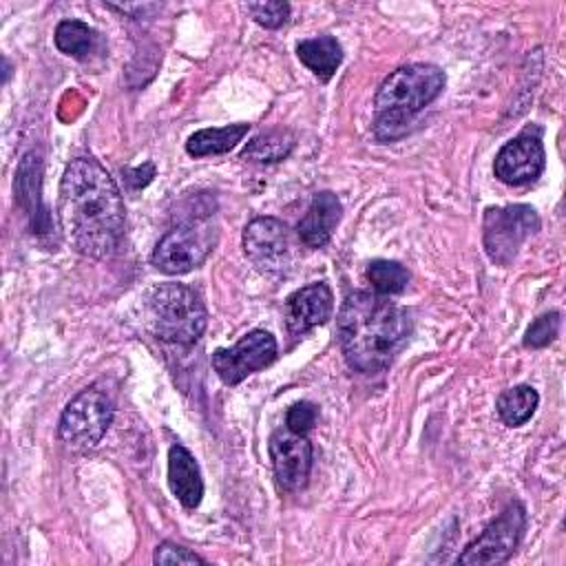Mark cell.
Segmentation results:
<instances>
[{
	"label": "cell",
	"mask_w": 566,
	"mask_h": 566,
	"mask_svg": "<svg viewBox=\"0 0 566 566\" xmlns=\"http://www.w3.org/2000/svg\"><path fill=\"white\" fill-rule=\"evenodd\" d=\"M60 219L75 252L111 256L124 237V201L115 179L93 157L73 159L60 181Z\"/></svg>",
	"instance_id": "cell-1"
},
{
	"label": "cell",
	"mask_w": 566,
	"mask_h": 566,
	"mask_svg": "<svg viewBox=\"0 0 566 566\" xmlns=\"http://www.w3.org/2000/svg\"><path fill=\"white\" fill-rule=\"evenodd\" d=\"M336 332L347 365L360 374H376L389 367L407 343L411 318L387 296L358 290L345 296Z\"/></svg>",
	"instance_id": "cell-2"
},
{
	"label": "cell",
	"mask_w": 566,
	"mask_h": 566,
	"mask_svg": "<svg viewBox=\"0 0 566 566\" xmlns=\"http://www.w3.org/2000/svg\"><path fill=\"white\" fill-rule=\"evenodd\" d=\"M444 86V73L433 64H407L391 71L376 91V135L391 139V128L407 124L411 115L433 102Z\"/></svg>",
	"instance_id": "cell-3"
},
{
	"label": "cell",
	"mask_w": 566,
	"mask_h": 566,
	"mask_svg": "<svg viewBox=\"0 0 566 566\" xmlns=\"http://www.w3.org/2000/svg\"><path fill=\"white\" fill-rule=\"evenodd\" d=\"M146 314L153 334L168 343L190 345L206 325L208 312L195 290L181 283H161L148 292Z\"/></svg>",
	"instance_id": "cell-4"
},
{
	"label": "cell",
	"mask_w": 566,
	"mask_h": 566,
	"mask_svg": "<svg viewBox=\"0 0 566 566\" xmlns=\"http://www.w3.org/2000/svg\"><path fill=\"white\" fill-rule=\"evenodd\" d=\"M113 422V402L97 387L82 389L69 400L60 416V440L77 451L93 449L108 431Z\"/></svg>",
	"instance_id": "cell-5"
},
{
	"label": "cell",
	"mask_w": 566,
	"mask_h": 566,
	"mask_svg": "<svg viewBox=\"0 0 566 566\" xmlns=\"http://www.w3.org/2000/svg\"><path fill=\"white\" fill-rule=\"evenodd\" d=\"M537 230L539 217L535 208L526 203L484 210L482 241L489 259L497 265H509L517 256L522 243Z\"/></svg>",
	"instance_id": "cell-6"
},
{
	"label": "cell",
	"mask_w": 566,
	"mask_h": 566,
	"mask_svg": "<svg viewBox=\"0 0 566 566\" xmlns=\"http://www.w3.org/2000/svg\"><path fill=\"white\" fill-rule=\"evenodd\" d=\"M214 245V232L208 221H186L170 228L155 245L150 261L164 274H186L199 268Z\"/></svg>",
	"instance_id": "cell-7"
},
{
	"label": "cell",
	"mask_w": 566,
	"mask_h": 566,
	"mask_svg": "<svg viewBox=\"0 0 566 566\" xmlns=\"http://www.w3.org/2000/svg\"><path fill=\"white\" fill-rule=\"evenodd\" d=\"M526 528V511L522 502H511L460 555L458 564L497 566L509 562L522 542Z\"/></svg>",
	"instance_id": "cell-8"
},
{
	"label": "cell",
	"mask_w": 566,
	"mask_h": 566,
	"mask_svg": "<svg viewBox=\"0 0 566 566\" xmlns=\"http://www.w3.org/2000/svg\"><path fill=\"white\" fill-rule=\"evenodd\" d=\"M243 252L268 276H283L292 265L287 226L276 217H256L243 230Z\"/></svg>",
	"instance_id": "cell-9"
},
{
	"label": "cell",
	"mask_w": 566,
	"mask_h": 566,
	"mask_svg": "<svg viewBox=\"0 0 566 566\" xmlns=\"http://www.w3.org/2000/svg\"><path fill=\"white\" fill-rule=\"evenodd\" d=\"M276 358V340L265 329L248 332L237 345L212 354V367L226 385H239L250 374L268 367Z\"/></svg>",
	"instance_id": "cell-10"
},
{
	"label": "cell",
	"mask_w": 566,
	"mask_h": 566,
	"mask_svg": "<svg viewBox=\"0 0 566 566\" xmlns=\"http://www.w3.org/2000/svg\"><path fill=\"white\" fill-rule=\"evenodd\" d=\"M270 460L276 482L285 491H301L307 484L312 469V442L303 433H294L287 427L276 429L270 436Z\"/></svg>",
	"instance_id": "cell-11"
},
{
	"label": "cell",
	"mask_w": 566,
	"mask_h": 566,
	"mask_svg": "<svg viewBox=\"0 0 566 566\" xmlns=\"http://www.w3.org/2000/svg\"><path fill=\"white\" fill-rule=\"evenodd\" d=\"M546 166L542 139L528 130L506 142L493 161V172L502 184L524 186L535 181Z\"/></svg>",
	"instance_id": "cell-12"
},
{
	"label": "cell",
	"mask_w": 566,
	"mask_h": 566,
	"mask_svg": "<svg viewBox=\"0 0 566 566\" xmlns=\"http://www.w3.org/2000/svg\"><path fill=\"white\" fill-rule=\"evenodd\" d=\"M334 312V294L325 281L310 283L292 292L285 301V318L292 334H305L307 329L323 325Z\"/></svg>",
	"instance_id": "cell-13"
},
{
	"label": "cell",
	"mask_w": 566,
	"mask_h": 566,
	"mask_svg": "<svg viewBox=\"0 0 566 566\" xmlns=\"http://www.w3.org/2000/svg\"><path fill=\"white\" fill-rule=\"evenodd\" d=\"M340 214H343V206L334 192L329 190L316 192L310 201L307 212L296 226V234L301 243L307 248H323L332 239L340 221Z\"/></svg>",
	"instance_id": "cell-14"
},
{
	"label": "cell",
	"mask_w": 566,
	"mask_h": 566,
	"mask_svg": "<svg viewBox=\"0 0 566 566\" xmlns=\"http://www.w3.org/2000/svg\"><path fill=\"white\" fill-rule=\"evenodd\" d=\"M168 484L172 495L186 506H199L203 497V480L195 455L184 444H172L168 449Z\"/></svg>",
	"instance_id": "cell-15"
},
{
	"label": "cell",
	"mask_w": 566,
	"mask_h": 566,
	"mask_svg": "<svg viewBox=\"0 0 566 566\" xmlns=\"http://www.w3.org/2000/svg\"><path fill=\"white\" fill-rule=\"evenodd\" d=\"M296 55L323 82H327L343 62V49L332 35H318L298 42Z\"/></svg>",
	"instance_id": "cell-16"
},
{
	"label": "cell",
	"mask_w": 566,
	"mask_h": 566,
	"mask_svg": "<svg viewBox=\"0 0 566 566\" xmlns=\"http://www.w3.org/2000/svg\"><path fill=\"white\" fill-rule=\"evenodd\" d=\"M250 130V124H228L223 128H201L192 133L186 142V153L192 157H206V155H221L232 150Z\"/></svg>",
	"instance_id": "cell-17"
},
{
	"label": "cell",
	"mask_w": 566,
	"mask_h": 566,
	"mask_svg": "<svg viewBox=\"0 0 566 566\" xmlns=\"http://www.w3.org/2000/svg\"><path fill=\"white\" fill-rule=\"evenodd\" d=\"M539 402L537 391L531 385H515L497 396V413L506 427H520L535 413Z\"/></svg>",
	"instance_id": "cell-18"
},
{
	"label": "cell",
	"mask_w": 566,
	"mask_h": 566,
	"mask_svg": "<svg viewBox=\"0 0 566 566\" xmlns=\"http://www.w3.org/2000/svg\"><path fill=\"white\" fill-rule=\"evenodd\" d=\"M53 42L64 55L84 60L95 51V46L99 42V35H97L95 29H91L88 24H84L80 20H62L55 27Z\"/></svg>",
	"instance_id": "cell-19"
},
{
	"label": "cell",
	"mask_w": 566,
	"mask_h": 566,
	"mask_svg": "<svg viewBox=\"0 0 566 566\" xmlns=\"http://www.w3.org/2000/svg\"><path fill=\"white\" fill-rule=\"evenodd\" d=\"M294 148V135L287 130H268L252 137L245 148L241 150V159L259 161V164H274L285 159Z\"/></svg>",
	"instance_id": "cell-20"
},
{
	"label": "cell",
	"mask_w": 566,
	"mask_h": 566,
	"mask_svg": "<svg viewBox=\"0 0 566 566\" xmlns=\"http://www.w3.org/2000/svg\"><path fill=\"white\" fill-rule=\"evenodd\" d=\"M367 279L376 290V294L391 296V294H400L407 287L409 272L398 261L376 259L367 268Z\"/></svg>",
	"instance_id": "cell-21"
},
{
	"label": "cell",
	"mask_w": 566,
	"mask_h": 566,
	"mask_svg": "<svg viewBox=\"0 0 566 566\" xmlns=\"http://www.w3.org/2000/svg\"><path fill=\"white\" fill-rule=\"evenodd\" d=\"M557 334H559V312H546L528 325L524 334V347H531V349L546 347L557 338Z\"/></svg>",
	"instance_id": "cell-22"
},
{
	"label": "cell",
	"mask_w": 566,
	"mask_h": 566,
	"mask_svg": "<svg viewBox=\"0 0 566 566\" xmlns=\"http://www.w3.org/2000/svg\"><path fill=\"white\" fill-rule=\"evenodd\" d=\"M245 9L252 13L254 22H259L265 29H279L290 18V4L287 2H250Z\"/></svg>",
	"instance_id": "cell-23"
},
{
	"label": "cell",
	"mask_w": 566,
	"mask_h": 566,
	"mask_svg": "<svg viewBox=\"0 0 566 566\" xmlns=\"http://www.w3.org/2000/svg\"><path fill=\"white\" fill-rule=\"evenodd\" d=\"M153 562L155 564H166V566H172V564H206V559L201 555H197L195 551H190L186 546H179L175 542L159 544L157 551H155Z\"/></svg>",
	"instance_id": "cell-24"
},
{
	"label": "cell",
	"mask_w": 566,
	"mask_h": 566,
	"mask_svg": "<svg viewBox=\"0 0 566 566\" xmlns=\"http://www.w3.org/2000/svg\"><path fill=\"white\" fill-rule=\"evenodd\" d=\"M316 418H318V411L312 402L307 400H301V402H294L290 409H287V416H285V427L294 433H303L307 436V431L316 424Z\"/></svg>",
	"instance_id": "cell-25"
}]
</instances>
